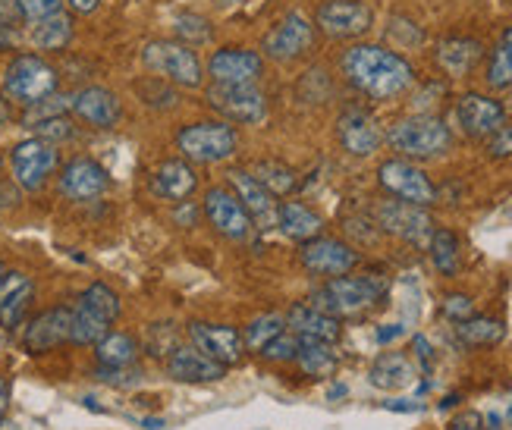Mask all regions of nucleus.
<instances>
[{"mask_svg":"<svg viewBox=\"0 0 512 430\" xmlns=\"http://www.w3.org/2000/svg\"><path fill=\"white\" fill-rule=\"evenodd\" d=\"M283 330H286V318H280V314H258V318L242 330V343L252 352H261Z\"/></svg>","mask_w":512,"mask_h":430,"instance_id":"obj_39","label":"nucleus"},{"mask_svg":"<svg viewBox=\"0 0 512 430\" xmlns=\"http://www.w3.org/2000/svg\"><path fill=\"white\" fill-rule=\"evenodd\" d=\"M264 73V57L249 48H220L208 60V76L217 85H255Z\"/></svg>","mask_w":512,"mask_h":430,"instance_id":"obj_18","label":"nucleus"},{"mask_svg":"<svg viewBox=\"0 0 512 430\" xmlns=\"http://www.w3.org/2000/svg\"><path fill=\"white\" fill-rule=\"evenodd\" d=\"M302 267L315 277H343L352 274V267L359 264V252L352 245L340 242V239H327V236H315L302 242Z\"/></svg>","mask_w":512,"mask_h":430,"instance_id":"obj_14","label":"nucleus"},{"mask_svg":"<svg viewBox=\"0 0 512 430\" xmlns=\"http://www.w3.org/2000/svg\"><path fill=\"white\" fill-rule=\"evenodd\" d=\"M202 214L214 230L230 242H246L255 230L252 217L246 214V208L239 205V198L230 189H217V186L208 189L202 201Z\"/></svg>","mask_w":512,"mask_h":430,"instance_id":"obj_13","label":"nucleus"},{"mask_svg":"<svg viewBox=\"0 0 512 430\" xmlns=\"http://www.w3.org/2000/svg\"><path fill=\"white\" fill-rule=\"evenodd\" d=\"M227 183L258 230H271V226H277V201L249 170H230Z\"/></svg>","mask_w":512,"mask_h":430,"instance_id":"obj_21","label":"nucleus"},{"mask_svg":"<svg viewBox=\"0 0 512 430\" xmlns=\"http://www.w3.org/2000/svg\"><path fill=\"white\" fill-rule=\"evenodd\" d=\"M487 151H491V157H512V126L497 129L487 139Z\"/></svg>","mask_w":512,"mask_h":430,"instance_id":"obj_45","label":"nucleus"},{"mask_svg":"<svg viewBox=\"0 0 512 430\" xmlns=\"http://www.w3.org/2000/svg\"><path fill=\"white\" fill-rule=\"evenodd\" d=\"M286 327L293 333H299V336H305V339H321V343H337L340 333H343L340 318L311 308L308 302L293 305V311L286 314Z\"/></svg>","mask_w":512,"mask_h":430,"instance_id":"obj_27","label":"nucleus"},{"mask_svg":"<svg viewBox=\"0 0 512 430\" xmlns=\"http://www.w3.org/2000/svg\"><path fill=\"white\" fill-rule=\"evenodd\" d=\"M337 139L343 151L352 157H371L384 142V132L377 126V120L362 107H346L337 120Z\"/></svg>","mask_w":512,"mask_h":430,"instance_id":"obj_20","label":"nucleus"},{"mask_svg":"<svg viewBox=\"0 0 512 430\" xmlns=\"http://www.w3.org/2000/svg\"><path fill=\"white\" fill-rule=\"evenodd\" d=\"M205 101L211 110L230 123L258 126L267 120V101L255 85H211L205 92Z\"/></svg>","mask_w":512,"mask_h":430,"instance_id":"obj_10","label":"nucleus"},{"mask_svg":"<svg viewBox=\"0 0 512 430\" xmlns=\"http://www.w3.org/2000/svg\"><path fill=\"white\" fill-rule=\"evenodd\" d=\"M189 339L198 352H205L208 358L220 361L224 368H233L236 361H242L246 343H242V333L227 324H205V321H192L189 324Z\"/></svg>","mask_w":512,"mask_h":430,"instance_id":"obj_19","label":"nucleus"},{"mask_svg":"<svg viewBox=\"0 0 512 430\" xmlns=\"http://www.w3.org/2000/svg\"><path fill=\"white\" fill-rule=\"evenodd\" d=\"M79 305L88 308L92 314H98V318L107 321V324H114L120 318V311H123L120 296L107 283H92V286H88L82 296H79Z\"/></svg>","mask_w":512,"mask_h":430,"instance_id":"obj_36","label":"nucleus"},{"mask_svg":"<svg viewBox=\"0 0 512 430\" xmlns=\"http://www.w3.org/2000/svg\"><path fill=\"white\" fill-rule=\"evenodd\" d=\"M176 148L183 151L189 164H220L236 154L239 135L227 120L189 123L176 132Z\"/></svg>","mask_w":512,"mask_h":430,"instance_id":"obj_6","label":"nucleus"},{"mask_svg":"<svg viewBox=\"0 0 512 430\" xmlns=\"http://www.w3.org/2000/svg\"><path fill=\"white\" fill-rule=\"evenodd\" d=\"M220 4H236V0H220Z\"/></svg>","mask_w":512,"mask_h":430,"instance_id":"obj_59","label":"nucleus"},{"mask_svg":"<svg viewBox=\"0 0 512 430\" xmlns=\"http://www.w3.org/2000/svg\"><path fill=\"white\" fill-rule=\"evenodd\" d=\"M387 142L399 157H412V161H428V157L447 154L453 145V132L440 117L431 113H415V117L396 120L387 132Z\"/></svg>","mask_w":512,"mask_h":430,"instance_id":"obj_3","label":"nucleus"},{"mask_svg":"<svg viewBox=\"0 0 512 430\" xmlns=\"http://www.w3.org/2000/svg\"><path fill=\"white\" fill-rule=\"evenodd\" d=\"M167 374L180 383H214L224 380L227 368L205 352H198L195 346H176L167 358Z\"/></svg>","mask_w":512,"mask_h":430,"instance_id":"obj_24","label":"nucleus"},{"mask_svg":"<svg viewBox=\"0 0 512 430\" xmlns=\"http://www.w3.org/2000/svg\"><path fill=\"white\" fill-rule=\"evenodd\" d=\"M456 336H459V343L462 346H469V349H478V346H497L500 339L506 336V327L494 318H472L469 321H459L456 327Z\"/></svg>","mask_w":512,"mask_h":430,"instance_id":"obj_33","label":"nucleus"},{"mask_svg":"<svg viewBox=\"0 0 512 430\" xmlns=\"http://www.w3.org/2000/svg\"><path fill=\"white\" fill-rule=\"evenodd\" d=\"M0 167H4V154H0Z\"/></svg>","mask_w":512,"mask_h":430,"instance_id":"obj_60","label":"nucleus"},{"mask_svg":"<svg viewBox=\"0 0 512 430\" xmlns=\"http://www.w3.org/2000/svg\"><path fill=\"white\" fill-rule=\"evenodd\" d=\"M377 183L384 186V192L399 201H409V205L431 208L437 201V186L431 183V176L406 157H393V161L377 167Z\"/></svg>","mask_w":512,"mask_h":430,"instance_id":"obj_8","label":"nucleus"},{"mask_svg":"<svg viewBox=\"0 0 512 430\" xmlns=\"http://www.w3.org/2000/svg\"><path fill=\"white\" fill-rule=\"evenodd\" d=\"M484 57V48L478 38H462V35H453V38H443L434 51V60L443 73L450 79H462L469 76L475 66L481 63Z\"/></svg>","mask_w":512,"mask_h":430,"instance_id":"obj_25","label":"nucleus"},{"mask_svg":"<svg viewBox=\"0 0 512 430\" xmlns=\"http://www.w3.org/2000/svg\"><path fill=\"white\" fill-rule=\"evenodd\" d=\"M456 402H459V396H447V399H443V402H440V409H453V405H456Z\"/></svg>","mask_w":512,"mask_h":430,"instance_id":"obj_58","label":"nucleus"},{"mask_svg":"<svg viewBox=\"0 0 512 430\" xmlns=\"http://www.w3.org/2000/svg\"><path fill=\"white\" fill-rule=\"evenodd\" d=\"M180 211H176V223H180V226H195V217H198V211L189 205V201H180Z\"/></svg>","mask_w":512,"mask_h":430,"instance_id":"obj_53","label":"nucleus"},{"mask_svg":"<svg viewBox=\"0 0 512 430\" xmlns=\"http://www.w3.org/2000/svg\"><path fill=\"white\" fill-rule=\"evenodd\" d=\"M374 220L384 233L403 239L409 245L428 248L431 236H434V220L428 214V208L421 205H409V201H381L374 208Z\"/></svg>","mask_w":512,"mask_h":430,"instance_id":"obj_9","label":"nucleus"},{"mask_svg":"<svg viewBox=\"0 0 512 430\" xmlns=\"http://www.w3.org/2000/svg\"><path fill=\"white\" fill-rule=\"evenodd\" d=\"M63 10V0H16V13L26 22H41Z\"/></svg>","mask_w":512,"mask_h":430,"instance_id":"obj_43","label":"nucleus"},{"mask_svg":"<svg viewBox=\"0 0 512 430\" xmlns=\"http://www.w3.org/2000/svg\"><path fill=\"white\" fill-rule=\"evenodd\" d=\"M60 167V151L54 142H44L38 135L32 139H22L10 151V170H13V183L22 192H41L48 186V179Z\"/></svg>","mask_w":512,"mask_h":430,"instance_id":"obj_7","label":"nucleus"},{"mask_svg":"<svg viewBox=\"0 0 512 430\" xmlns=\"http://www.w3.org/2000/svg\"><path fill=\"white\" fill-rule=\"evenodd\" d=\"M66 4H70V10L79 16H92L101 7V0H66Z\"/></svg>","mask_w":512,"mask_h":430,"instance_id":"obj_50","label":"nucleus"},{"mask_svg":"<svg viewBox=\"0 0 512 430\" xmlns=\"http://www.w3.org/2000/svg\"><path fill=\"white\" fill-rule=\"evenodd\" d=\"M428 252H431V261H434V267L440 270L443 277H456L459 274L462 255H459V239H456V233H450V230H434V236L428 242Z\"/></svg>","mask_w":512,"mask_h":430,"instance_id":"obj_35","label":"nucleus"},{"mask_svg":"<svg viewBox=\"0 0 512 430\" xmlns=\"http://www.w3.org/2000/svg\"><path fill=\"white\" fill-rule=\"evenodd\" d=\"M110 333V324L101 321L98 314H92L88 308H82L79 302L73 305V327H70V343L76 346H95Z\"/></svg>","mask_w":512,"mask_h":430,"instance_id":"obj_38","label":"nucleus"},{"mask_svg":"<svg viewBox=\"0 0 512 430\" xmlns=\"http://www.w3.org/2000/svg\"><path fill=\"white\" fill-rule=\"evenodd\" d=\"M29 129H35L38 139H44V142H54V145H60V142L73 139V135H76V126H73L70 120H66V113H60V117L38 120V123H32Z\"/></svg>","mask_w":512,"mask_h":430,"instance_id":"obj_42","label":"nucleus"},{"mask_svg":"<svg viewBox=\"0 0 512 430\" xmlns=\"http://www.w3.org/2000/svg\"><path fill=\"white\" fill-rule=\"evenodd\" d=\"M0 277H4V267H0Z\"/></svg>","mask_w":512,"mask_h":430,"instance_id":"obj_61","label":"nucleus"},{"mask_svg":"<svg viewBox=\"0 0 512 430\" xmlns=\"http://www.w3.org/2000/svg\"><path fill=\"white\" fill-rule=\"evenodd\" d=\"M456 123L469 139H491L497 129L506 126V110L494 98L469 92L456 101Z\"/></svg>","mask_w":512,"mask_h":430,"instance_id":"obj_16","label":"nucleus"},{"mask_svg":"<svg viewBox=\"0 0 512 430\" xmlns=\"http://www.w3.org/2000/svg\"><path fill=\"white\" fill-rule=\"evenodd\" d=\"M484 421H487V418H484L481 412H472V409H469V412H459V415L447 424V430H487Z\"/></svg>","mask_w":512,"mask_h":430,"instance_id":"obj_46","label":"nucleus"},{"mask_svg":"<svg viewBox=\"0 0 512 430\" xmlns=\"http://www.w3.org/2000/svg\"><path fill=\"white\" fill-rule=\"evenodd\" d=\"M299 349H302V336L293 333V330H283L280 336H274L271 343L261 349V355L267 361H296Z\"/></svg>","mask_w":512,"mask_h":430,"instance_id":"obj_41","label":"nucleus"},{"mask_svg":"<svg viewBox=\"0 0 512 430\" xmlns=\"http://www.w3.org/2000/svg\"><path fill=\"white\" fill-rule=\"evenodd\" d=\"M198 186V176L189 161H164L151 176V192L164 201H186Z\"/></svg>","mask_w":512,"mask_h":430,"instance_id":"obj_26","label":"nucleus"},{"mask_svg":"<svg viewBox=\"0 0 512 430\" xmlns=\"http://www.w3.org/2000/svg\"><path fill=\"white\" fill-rule=\"evenodd\" d=\"M296 361H299V368L315 380L330 377L340 365L337 352H333V343H321V339H305V336H302V349H299Z\"/></svg>","mask_w":512,"mask_h":430,"instance_id":"obj_32","label":"nucleus"},{"mask_svg":"<svg viewBox=\"0 0 512 430\" xmlns=\"http://www.w3.org/2000/svg\"><path fill=\"white\" fill-rule=\"evenodd\" d=\"M35 299V283L22 270H4L0 277V327L16 330L32 308Z\"/></svg>","mask_w":512,"mask_h":430,"instance_id":"obj_23","label":"nucleus"},{"mask_svg":"<svg viewBox=\"0 0 512 430\" xmlns=\"http://www.w3.org/2000/svg\"><path fill=\"white\" fill-rule=\"evenodd\" d=\"M384 409L387 412H421L425 405L418 399H390V402H384Z\"/></svg>","mask_w":512,"mask_h":430,"instance_id":"obj_48","label":"nucleus"},{"mask_svg":"<svg viewBox=\"0 0 512 430\" xmlns=\"http://www.w3.org/2000/svg\"><path fill=\"white\" fill-rule=\"evenodd\" d=\"M57 85V70L41 54H16L4 70V95L26 107L57 95Z\"/></svg>","mask_w":512,"mask_h":430,"instance_id":"obj_4","label":"nucleus"},{"mask_svg":"<svg viewBox=\"0 0 512 430\" xmlns=\"http://www.w3.org/2000/svg\"><path fill=\"white\" fill-rule=\"evenodd\" d=\"M0 430H19V424L10 421V418H0Z\"/></svg>","mask_w":512,"mask_h":430,"instance_id":"obj_57","label":"nucleus"},{"mask_svg":"<svg viewBox=\"0 0 512 430\" xmlns=\"http://www.w3.org/2000/svg\"><path fill=\"white\" fill-rule=\"evenodd\" d=\"M4 120H10V107H7L4 98H0V123H4Z\"/></svg>","mask_w":512,"mask_h":430,"instance_id":"obj_56","label":"nucleus"},{"mask_svg":"<svg viewBox=\"0 0 512 430\" xmlns=\"http://www.w3.org/2000/svg\"><path fill=\"white\" fill-rule=\"evenodd\" d=\"M73 113L95 129H114L123 117L120 98L104 85H85L73 95Z\"/></svg>","mask_w":512,"mask_h":430,"instance_id":"obj_22","label":"nucleus"},{"mask_svg":"<svg viewBox=\"0 0 512 430\" xmlns=\"http://www.w3.org/2000/svg\"><path fill=\"white\" fill-rule=\"evenodd\" d=\"M142 63L154 76H161L164 82H173L180 88H198L205 79L202 57L183 41H167V38L148 41L142 48Z\"/></svg>","mask_w":512,"mask_h":430,"instance_id":"obj_5","label":"nucleus"},{"mask_svg":"<svg viewBox=\"0 0 512 430\" xmlns=\"http://www.w3.org/2000/svg\"><path fill=\"white\" fill-rule=\"evenodd\" d=\"M412 349H415V355L421 358V368H431V361H434V349H431V343H428V339L425 336H415L412 339Z\"/></svg>","mask_w":512,"mask_h":430,"instance_id":"obj_47","label":"nucleus"},{"mask_svg":"<svg viewBox=\"0 0 512 430\" xmlns=\"http://www.w3.org/2000/svg\"><path fill=\"white\" fill-rule=\"evenodd\" d=\"M7 409H10V380L0 377V418L7 415Z\"/></svg>","mask_w":512,"mask_h":430,"instance_id":"obj_54","label":"nucleus"},{"mask_svg":"<svg viewBox=\"0 0 512 430\" xmlns=\"http://www.w3.org/2000/svg\"><path fill=\"white\" fill-rule=\"evenodd\" d=\"M311 44H315V26H311L302 13H289L264 35L261 54L277 63H289V60L305 57L311 51Z\"/></svg>","mask_w":512,"mask_h":430,"instance_id":"obj_12","label":"nucleus"},{"mask_svg":"<svg viewBox=\"0 0 512 430\" xmlns=\"http://www.w3.org/2000/svg\"><path fill=\"white\" fill-rule=\"evenodd\" d=\"M70 327H73V308H48L35 314V318L26 324V333H22V349L29 355H41L51 352L63 343H70Z\"/></svg>","mask_w":512,"mask_h":430,"instance_id":"obj_17","label":"nucleus"},{"mask_svg":"<svg viewBox=\"0 0 512 430\" xmlns=\"http://www.w3.org/2000/svg\"><path fill=\"white\" fill-rule=\"evenodd\" d=\"M315 22L327 38L349 41L371 32L374 10L362 4V0H324L315 13Z\"/></svg>","mask_w":512,"mask_h":430,"instance_id":"obj_11","label":"nucleus"},{"mask_svg":"<svg viewBox=\"0 0 512 430\" xmlns=\"http://www.w3.org/2000/svg\"><path fill=\"white\" fill-rule=\"evenodd\" d=\"M95 355L101 368H132L139 358V343L129 333L110 330L101 343H95Z\"/></svg>","mask_w":512,"mask_h":430,"instance_id":"obj_31","label":"nucleus"},{"mask_svg":"<svg viewBox=\"0 0 512 430\" xmlns=\"http://www.w3.org/2000/svg\"><path fill=\"white\" fill-rule=\"evenodd\" d=\"M340 70L355 92L371 101L403 98L415 85L412 63L381 44H352L340 57Z\"/></svg>","mask_w":512,"mask_h":430,"instance_id":"obj_1","label":"nucleus"},{"mask_svg":"<svg viewBox=\"0 0 512 430\" xmlns=\"http://www.w3.org/2000/svg\"><path fill=\"white\" fill-rule=\"evenodd\" d=\"M16 41H19V35L7 26V22H0V51H13Z\"/></svg>","mask_w":512,"mask_h":430,"instance_id":"obj_52","label":"nucleus"},{"mask_svg":"<svg viewBox=\"0 0 512 430\" xmlns=\"http://www.w3.org/2000/svg\"><path fill=\"white\" fill-rule=\"evenodd\" d=\"M176 35H180V41L189 44V48H198V44L211 41V26L205 16L183 13V16H176Z\"/></svg>","mask_w":512,"mask_h":430,"instance_id":"obj_40","label":"nucleus"},{"mask_svg":"<svg viewBox=\"0 0 512 430\" xmlns=\"http://www.w3.org/2000/svg\"><path fill=\"white\" fill-rule=\"evenodd\" d=\"M277 226L283 230L286 239L308 242V239L321 236L324 220L308 205H302V201H283V205H277Z\"/></svg>","mask_w":512,"mask_h":430,"instance_id":"obj_29","label":"nucleus"},{"mask_svg":"<svg viewBox=\"0 0 512 430\" xmlns=\"http://www.w3.org/2000/svg\"><path fill=\"white\" fill-rule=\"evenodd\" d=\"M484 79L491 88H497V92L512 88V26L503 29L491 60H487V76Z\"/></svg>","mask_w":512,"mask_h":430,"instance_id":"obj_34","label":"nucleus"},{"mask_svg":"<svg viewBox=\"0 0 512 430\" xmlns=\"http://www.w3.org/2000/svg\"><path fill=\"white\" fill-rule=\"evenodd\" d=\"M29 41H32L35 51H63L66 44L73 41V16H66L60 10V13L41 19V22H32Z\"/></svg>","mask_w":512,"mask_h":430,"instance_id":"obj_30","label":"nucleus"},{"mask_svg":"<svg viewBox=\"0 0 512 430\" xmlns=\"http://www.w3.org/2000/svg\"><path fill=\"white\" fill-rule=\"evenodd\" d=\"M384 296H387V283L381 277L343 274V277H330L321 289L311 292L308 305L324 314H333V318H349V314H359L374 302H381Z\"/></svg>","mask_w":512,"mask_h":430,"instance_id":"obj_2","label":"nucleus"},{"mask_svg":"<svg viewBox=\"0 0 512 430\" xmlns=\"http://www.w3.org/2000/svg\"><path fill=\"white\" fill-rule=\"evenodd\" d=\"M340 396H346V387H343V383H337V387H330L327 399H340Z\"/></svg>","mask_w":512,"mask_h":430,"instance_id":"obj_55","label":"nucleus"},{"mask_svg":"<svg viewBox=\"0 0 512 430\" xmlns=\"http://www.w3.org/2000/svg\"><path fill=\"white\" fill-rule=\"evenodd\" d=\"M399 336H406V327L403 324H387L384 330H377V343L387 346V343H393V339H399Z\"/></svg>","mask_w":512,"mask_h":430,"instance_id":"obj_49","label":"nucleus"},{"mask_svg":"<svg viewBox=\"0 0 512 430\" xmlns=\"http://www.w3.org/2000/svg\"><path fill=\"white\" fill-rule=\"evenodd\" d=\"M258 183L271 192V195H289L296 189V170L293 167H286V164H280V161H258L252 170H249Z\"/></svg>","mask_w":512,"mask_h":430,"instance_id":"obj_37","label":"nucleus"},{"mask_svg":"<svg viewBox=\"0 0 512 430\" xmlns=\"http://www.w3.org/2000/svg\"><path fill=\"white\" fill-rule=\"evenodd\" d=\"M415 380V368L412 361L403 352H384L374 358V365L368 371V383L377 390H406Z\"/></svg>","mask_w":512,"mask_h":430,"instance_id":"obj_28","label":"nucleus"},{"mask_svg":"<svg viewBox=\"0 0 512 430\" xmlns=\"http://www.w3.org/2000/svg\"><path fill=\"white\" fill-rule=\"evenodd\" d=\"M19 201V192H16V183L13 186H4L0 183V211H7V208H13Z\"/></svg>","mask_w":512,"mask_h":430,"instance_id":"obj_51","label":"nucleus"},{"mask_svg":"<svg viewBox=\"0 0 512 430\" xmlns=\"http://www.w3.org/2000/svg\"><path fill=\"white\" fill-rule=\"evenodd\" d=\"M57 189L70 201H95L110 189V173L95 157H73L57 176Z\"/></svg>","mask_w":512,"mask_h":430,"instance_id":"obj_15","label":"nucleus"},{"mask_svg":"<svg viewBox=\"0 0 512 430\" xmlns=\"http://www.w3.org/2000/svg\"><path fill=\"white\" fill-rule=\"evenodd\" d=\"M443 314H447L450 321H469L472 314H475V302L472 296H462V292H453V296L443 299Z\"/></svg>","mask_w":512,"mask_h":430,"instance_id":"obj_44","label":"nucleus"}]
</instances>
